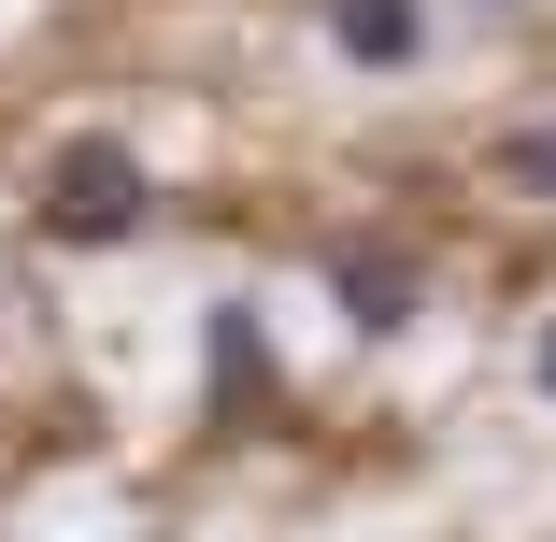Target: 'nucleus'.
<instances>
[{
  "mask_svg": "<svg viewBox=\"0 0 556 542\" xmlns=\"http://www.w3.org/2000/svg\"><path fill=\"white\" fill-rule=\"evenodd\" d=\"M485 15H500V0H485Z\"/></svg>",
  "mask_w": 556,
  "mask_h": 542,
  "instance_id": "0eeeda50",
  "label": "nucleus"
},
{
  "mask_svg": "<svg viewBox=\"0 0 556 542\" xmlns=\"http://www.w3.org/2000/svg\"><path fill=\"white\" fill-rule=\"evenodd\" d=\"M514 186H542V200H556V129H514Z\"/></svg>",
  "mask_w": 556,
  "mask_h": 542,
  "instance_id": "39448f33",
  "label": "nucleus"
},
{
  "mask_svg": "<svg viewBox=\"0 0 556 542\" xmlns=\"http://www.w3.org/2000/svg\"><path fill=\"white\" fill-rule=\"evenodd\" d=\"M143 214H157V186H143V157L115 143V129H86V143H58L43 157V243H129L143 229Z\"/></svg>",
  "mask_w": 556,
  "mask_h": 542,
  "instance_id": "f257e3e1",
  "label": "nucleus"
},
{
  "mask_svg": "<svg viewBox=\"0 0 556 542\" xmlns=\"http://www.w3.org/2000/svg\"><path fill=\"white\" fill-rule=\"evenodd\" d=\"M328 43H343L357 72H400L428 43V0H328Z\"/></svg>",
  "mask_w": 556,
  "mask_h": 542,
  "instance_id": "7ed1b4c3",
  "label": "nucleus"
},
{
  "mask_svg": "<svg viewBox=\"0 0 556 542\" xmlns=\"http://www.w3.org/2000/svg\"><path fill=\"white\" fill-rule=\"evenodd\" d=\"M271 386V343H257V314L243 300H214V400H257Z\"/></svg>",
  "mask_w": 556,
  "mask_h": 542,
  "instance_id": "20e7f679",
  "label": "nucleus"
},
{
  "mask_svg": "<svg viewBox=\"0 0 556 542\" xmlns=\"http://www.w3.org/2000/svg\"><path fill=\"white\" fill-rule=\"evenodd\" d=\"M328 300H343V329H414V257L400 243H343V257H328Z\"/></svg>",
  "mask_w": 556,
  "mask_h": 542,
  "instance_id": "f03ea898",
  "label": "nucleus"
},
{
  "mask_svg": "<svg viewBox=\"0 0 556 542\" xmlns=\"http://www.w3.org/2000/svg\"><path fill=\"white\" fill-rule=\"evenodd\" d=\"M528 371H542V400H556V329H542V357H528Z\"/></svg>",
  "mask_w": 556,
  "mask_h": 542,
  "instance_id": "423d86ee",
  "label": "nucleus"
}]
</instances>
